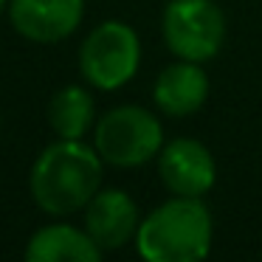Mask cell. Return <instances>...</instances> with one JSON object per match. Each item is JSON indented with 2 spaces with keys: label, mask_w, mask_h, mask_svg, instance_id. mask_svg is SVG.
Returning <instances> with one entry per match:
<instances>
[{
  "label": "cell",
  "mask_w": 262,
  "mask_h": 262,
  "mask_svg": "<svg viewBox=\"0 0 262 262\" xmlns=\"http://www.w3.org/2000/svg\"><path fill=\"white\" fill-rule=\"evenodd\" d=\"M158 178L169 194L203 198L217 183V161L198 138H172L158 152Z\"/></svg>",
  "instance_id": "8992f818"
},
{
  "label": "cell",
  "mask_w": 262,
  "mask_h": 262,
  "mask_svg": "<svg viewBox=\"0 0 262 262\" xmlns=\"http://www.w3.org/2000/svg\"><path fill=\"white\" fill-rule=\"evenodd\" d=\"M6 17L23 40L57 46L82 26L85 0H9Z\"/></svg>",
  "instance_id": "52a82bcc"
},
{
  "label": "cell",
  "mask_w": 262,
  "mask_h": 262,
  "mask_svg": "<svg viewBox=\"0 0 262 262\" xmlns=\"http://www.w3.org/2000/svg\"><path fill=\"white\" fill-rule=\"evenodd\" d=\"M48 127L57 138H85L96 127V99L91 85H65L48 99Z\"/></svg>",
  "instance_id": "8fae6325"
},
{
  "label": "cell",
  "mask_w": 262,
  "mask_h": 262,
  "mask_svg": "<svg viewBox=\"0 0 262 262\" xmlns=\"http://www.w3.org/2000/svg\"><path fill=\"white\" fill-rule=\"evenodd\" d=\"M228 23L214 0H169L161 14V37L175 59L211 62L226 46Z\"/></svg>",
  "instance_id": "5b68a950"
},
{
  "label": "cell",
  "mask_w": 262,
  "mask_h": 262,
  "mask_svg": "<svg viewBox=\"0 0 262 262\" xmlns=\"http://www.w3.org/2000/svg\"><path fill=\"white\" fill-rule=\"evenodd\" d=\"M164 127L149 107L116 104L102 113L93 127V147L107 166L136 169L158 158L164 147Z\"/></svg>",
  "instance_id": "3957f363"
},
{
  "label": "cell",
  "mask_w": 262,
  "mask_h": 262,
  "mask_svg": "<svg viewBox=\"0 0 262 262\" xmlns=\"http://www.w3.org/2000/svg\"><path fill=\"white\" fill-rule=\"evenodd\" d=\"M6 9H9V0H0V14H6Z\"/></svg>",
  "instance_id": "7c38bea8"
},
{
  "label": "cell",
  "mask_w": 262,
  "mask_h": 262,
  "mask_svg": "<svg viewBox=\"0 0 262 262\" xmlns=\"http://www.w3.org/2000/svg\"><path fill=\"white\" fill-rule=\"evenodd\" d=\"M209 74L203 62H189V59H175L169 62L152 85V104L158 113L169 119H186L203 110L209 99Z\"/></svg>",
  "instance_id": "9c48e42d"
},
{
  "label": "cell",
  "mask_w": 262,
  "mask_h": 262,
  "mask_svg": "<svg viewBox=\"0 0 262 262\" xmlns=\"http://www.w3.org/2000/svg\"><path fill=\"white\" fill-rule=\"evenodd\" d=\"M214 220L203 198L172 194L141 217L133 239L147 262H200L211 251Z\"/></svg>",
  "instance_id": "7a4b0ae2"
},
{
  "label": "cell",
  "mask_w": 262,
  "mask_h": 262,
  "mask_svg": "<svg viewBox=\"0 0 262 262\" xmlns=\"http://www.w3.org/2000/svg\"><path fill=\"white\" fill-rule=\"evenodd\" d=\"M104 161L85 138H57L34 158L29 172V194L48 217H71L82 211L102 189Z\"/></svg>",
  "instance_id": "6da1fadb"
},
{
  "label": "cell",
  "mask_w": 262,
  "mask_h": 262,
  "mask_svg": "<svg viewBox=\"0 0 262 262\" xmlns=\"http://www.w3.org/2000/svg\"><path fill=\"white\" fill-rule=\"evenodd\" d=\"M23 256L29 262H99L104 251L93 243L85 226L54 220L31 234Z\"/></svg>",
  "instance_id": "30bf717a"
},
{
  "label": "cell",
  "mask_w": 262,
  "mask_h": 262,
  "mask_svg": "<svg viewBox=\"0 0 262 262\" xmlns=\"http://www.w3.org/2000/svg\"><path fill=\"white\" fill-rule=\"evenodd\" d=\"M141 68V40L121 20H104L79 46V74L93 91L113 93L136 79Z\"/></svg>",
  "instance_id": "277c9868"
},
{
  "label": "cell",
  "mask_w": 262,
  "mask_h": 262,
  "mask_svg": "<svg viewBox=\"0 0 262 262\" xmlns=\"http://www.w3.org/2000/svg\"><path fill=\"white\" fill-rule=\"evenodd\" d=\"M82 214H85V220H82L85 231L104 254L130 245L138 234V226H141L138 203L130 198V192L113 186L99 189L91 198V203L82 209Z\"/></svg>",
  "instance_id": "ba28073f"
}]
</instances>
